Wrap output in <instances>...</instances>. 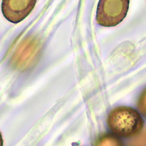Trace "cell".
<instances>
[{
	"label": "cell",
	"instance_id": "cell-1",
	"mask_svg": "<svg viewBox=\"0 0 146 146\" xmlns=\"http://www.w3.org/2000/svg\"><path fill=\"white\" fill-rule=\"evenodd\" d=\"M107 123L113 134L123 138L136 136L144 127V121L140 113L125 106L112 109L108 114Z\"/></svg>",
	"mask_w": 146,
	"mask_h": 146
},
{
	"label": "cell",
	"instance_id": "cell-2",
	"mask_svg": "<svg viewBox=\"0 0 146 146\" xmlns=\"http://www.w3.org/2000/svg\"><path fill=\"white\" fill-rule=\"evenodd\" d=\"M130 0H100L96 21L104 27H113L122 21L127 14Z\"/></svg>",
	"mask_w": 146,
	"mask_h": 146
},
{
	"label": "cell",
	"instance_id": "cell-3",
	"mask_svg": "<svg viewBox=\"0 0 146 146\" xmlns=\"http://www.w3.org/2000/svg\"><path fill=\"white\" fill-rule=\"evenodd\" d=\"M36 1L37 0H3L2 13L9 22L18 23L31 13Z\"/></svg>",
	"mask_w": 146,
	"mask_h": 146
},
{
	"label": "cell",
	"instance_id": "cell-4",
	"mask_svg": "<svg viewBox=\"0 0 146 146\" xmlns=\"http://www.w3.org/2000/svg\"><path fill=\"white\" fill-rule=\"evenodd\" d=\"M95 146H123V144L114 134L105 133L98 139Z\"/></svg>",
	"mask_w": 146,
	"mask_h": 146
},
{
	"label": "cell",
	"instance_id": "cell-5",
	"mask_svg": "<svg viewBox=\"0 0 146 146\" xmlns=\"http://www.w3.org/2000/svg\"><path fill=\"white\" fill-rule=\"evenodd\" d=\"M127 146H146V127L138 135L131 138Z\"/></svg>",
	"mask_w": 146,
	"mask_h": 146
},
{
	"label": "cell",
	"instance_id": "cell-6",
	"mask_svg": "<svg viewBox=\"0 0 146 146\" xmlns=\"http://www.w3.org/2000/svg\"><path fill=\"white\" fill-rule=\"evenodd\" d=\"M137 108L139 112L146 117V88L139 96L137 103Z\"/></svg>",
	"mask_w": 146,
	"mask_h": 146
},
{
	"label": "cell",
	"instance_id": "cell-7",
	"mask_svg": "<svg viewBox=\"0 0 146 146\" xmlns=\"http://www.w3.org/2000/svg\"><path fill=\"white\" fill-rule=\"evenodd\" d=\"M0 146H3V139L1 132H0Z\"/></svg>",
	"mask_w": 146,
	"mask_h": 146
}]
</instances>
